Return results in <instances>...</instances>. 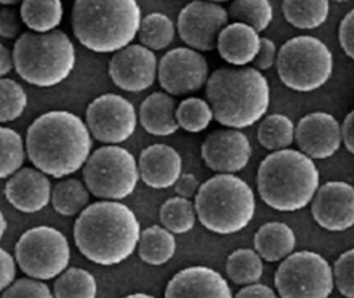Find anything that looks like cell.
I'll use <instances>...</instances> for the list:
<instances>
[{
    "label": "cell",
    "instance_id": "cell-1",
    "mask_svg": "<svg viewBox=\"0 0 354 298\" xmlns=\"http://www.w3.org/2000/svg\"><path fill=\"white\" fill-rule=\"evenodd\" d=\"M26 156L34 168L63 179L80 170L92 152L86 123L69 111L39 115L26 131Z\"/></svg>",
    "mask_w": 354,
    "mask_h": 298
},
{
    "label": "cell",
    "instance_id": "cell-40",
    "mask_svg": "<svg viewBox=\"0 0 354 298\" xmlns=\"http://www.w3.org/2000/svg\"><path fill=\"white\" fill-rule=\"evenodd\" d=\"M22 18L15 8H3L0 10V37L6 39H18L22 35Z\"/></svg>",
    "mask_w": 354,
    "mask_h": 298
},
{
    "label": "cell",
    "instance_id": "cell-36",
    "mask_svg": "<svg viewBox=\"0 0 354 298\" xmlns=\"http://www.w3.org/2000/svg\"><path fill=\"white\" fill-rule=\"evenodd\" d=\"M176 123L187 132L197 134L207 130L214 119L212 106L201 98H187L176 105Z\"/></svg>",
    "mask_w": 354,
    "mask_h": 298
},
{
    "label": "cell",
    "instance_id": "cell-35",
    "mask_svg": "<svg viewBox=\"0 0 354 298\" xmlns=\"http://www.w3.org/2000/svg\"><path fill=\"white\" fill-rule=\"evenodd\" d=\"M26 156L21 134L8 127H0V179H8L18 172Z\"/></svg>",
    "mask_w": 354,
    "mask_h": 298
},
{
    "label": "cell",
    "instance_id": "cell-25",
    "mask_svg": "<svg viewBox=\"0 0 354 298\" xmlns=\"http://www.w3.org/2000/svg\"><path fill=\"white\" fill-rule=\"evenodd\" d=\"M138 249L139 257L145 264L151 266H162L175 256V235L163 226H151L140 233Z\"/></svg>",
    "mask_w": 354,
    "mask_h": 298
},
{
    "label": "cell",
    "instance_id": "cell-38",
    "mask_svg": "<svg viewBox=\"0 0 354 298\" xmlns=\"http://www.w3.org/2000/svg\"><path fill=\"white\" fill-rule=\"evenodd\" d=\"M333 272L338 292L343 297L354 298V249H350L337 257Z\"/></svg>",
    "mask_w": 354,
    "mask_h": 298
},
{
    "label": "cell",
    "instance_id": "cell-21",
    "mask_svg": "<svg viewBox=\"0 0 354 298\" xmlns=\"http://www.w3.org/2000/svg\"><path fill=\"white\" fill-rule=\"evenodd\" d=\"M139 175L143 183L152 189H168L183 175L181 155L168 144L146 147L139 157Z\"/></svg>",
    "mask_w": 354,
    "mask_h": 298
},
{
    "label": "cell",
    "instance_id": "cell-29",
    "mask_svg": "<svg viewBox=\"0 0 354 298\" xmlns=\"http://www.w3.org/2000/svg\"><path fill=\"white\" fill-rule=\"evenodd\" d=\"M258 143L268 152L289 148L295 143L293 121L283 114L264 117L257 130Z\"/></svg>",
    "mask_w": 354,
    "mask_h": 298
},
{
    "label": "cell",
    "instance_id": "cell-44",
    "mask_svg": "<svg viewBox=\"0 0 354 298\" xmlns=\"http://www.w3.org/2000/svg\"><path fill=\"white\" fill-rule=\"evenodd\" d=\"M175 188V192L178 197L183 198H188V199H193L196 198L198 189H200V182L196 178V175L193 173H183L178 181L175 182L174 185Z\"/></svg>",
    "mask_w": 354,
    "mask_h": 298
},
{
    "label": "cell",
    "instance_id": "cell-8",
    "mask_svg": "<svg viewBox=\"0 0 354 298\" xmlns=\"http://www.w3.org/2000/svg\"><path fill=\"white\" fill-rule=\"evenodd\" d=\"M276 66L286 88L310 93L328 83L334 72V57L319 38L299 35L280 47Z\"/></svg>",
    "mask_w": 354,
    "mask_h": 298
},
{
    "label": "cell",
    "instance_id": "cell-12",
    "mask_svg": "<svg viewBox=\"0 0 354 298\" xmlns=\"http://www.w3.org/2000/svg\"><path fill=\"white\" fill-rule=\"evenodd\" d=\"M86 126L92 137L102 144L127 141L138 127V114L126 98L105 93L86 108Z\"/></svg>",
    "mask_w": 354,
    "mask_h": 298
},
{
    "label": "cell",
    "instance_id": "cell-24",
    "mask_svg": "<svg viewBox=\"0 0 354 298\" xmlns=\"http://www.w3.org/2000/svg\"><path fill=\"white\" fill-rule=\"evenodd\" d=\"M254 248L263 261L270 264L281 262L284 257L295 252L296 235L286 223L270 221L257 230Z\"/></svg>",
    "mask_w": 354,
    "mask_h": 298
},
{
    "label": "cell",
    "instance_id": "cell-46",
    "mask_svg": "<svg viewBox=\"0 0 354 298\" xmlns=\"http://www.w3.org/2000/svg\"><path fill=\"white\" fill-rule=\"evenodd\" d=\"M342 140L347 150L354 156V111L348 112L342 124Z\"/></svg>",
    "mask_w": 354,
    "mask_h": 298
},
{
    "label": "cell",
    "instance_id": "cell-13",
    "mask_svg": "<svg viewBox=\"0 0 354 298\" xmlns=\"http://www.w3.org/2000/svg\"><path fill=\"white\" fill-rule=\"evenodd\" d=\"M209 76L206 57L189 47L169 50L158 64L159 85L172 97L198 92L206 86Z\"/></svg>",
    "mask_w": 354,
    "mask_h": 298
},
{
    "label": "cell",
    "instance_id": "cell-19",
    "mask_svg": "<svg viewBox=\"0 0 354 298\" xmlns=\"http://www.w3.org/2000/svg\"><path fill=\"white\" fill-rule=\"evenodd\" d=\"M51 182L37 168H21L8 178L5 197L9 204L25 214L44 210L51 201Z\"/></svg>",
    "mask_w": 354,
    "mask_h": 298
},
{
    "label": "cell",
    "instance_id": "cell-30",
    "mask_svg": "<svg viewBox=\"0 0 354 298\" xmlns=\"http://www.w3.org/2000/svg\"><path fill=\"white\" fill-rule=\"evenodd\" d=\"M159 221L174 235H187L197 221L196 207L192 199L172 197L163 202L159 210Z\"/></svg>",
    "mask_w": 354,
    "mask_h": 298
},
{
    "label": "cell",
    "instance_id": "cell-23",
    "mask_svg": "<svg viewBox=\"0 0 354 298\" xmlns=\"http://www.w3.org/2000/svg\"><path fill=\"white\" fill-rule=\"evenodd\" d=\"M175 112L176 103L172 95L167 92H153L142 102L139 121L146 132L156 137H168L180 130Z\"/></svg>",
    "mask_w": 354,
    "mask_h": 298
},
{
    "label": "cell",
    "instance_id": "cell-41",
    "mask_svg": "<svg viewBox=\"0 0 354 298\" xmlns=\"http://www.w3.org/2000/svg\"><path fill=\"white\" fill-rule=\"evenodd\" d=\"M338 43L346 56L354 61V9H351L339 22Z\"/></svg>",
    "mask_w": 354,
    "mask_h": 298
},
{
    "label": "cell",
    "instance_id": "cell-42",
    "mask_svg": "<svg viewBox=\"0 0 354 298\" xmlns=\"http://www.w3.org/2000/svg\"><path fill=\"white\" fill-rule=\"evenodd\" d=\"M277 54L279 50L276 47V43L273 39L261 37V44H260V51H258L254 63V67L260 72H267L273 67L277 61Z\"/></svg>",
    "mask_w": 354,
    "mask_h": 298
},
{
    "label": "cell",
    "instance_id": "cell-7",
    "mask_svg": "<svg viewBox=\"0 0 354 298\" xmlns=\"http://www.w3.org/2000/svg\"><path fill=\"white\" fill-rule=\"evenodd\" d=\"M13 69L25 83L53 88L71 76L76 64V50L66 32H22L13 46Z\"/></svg>",
    "mask_w": 354,
    "mask_h": 298
},
{
    "label": "cell",
    "instance_id": "cell-31",
    "mask_svg": "<svg viewBox=\"0 0 354 298\" xmlns=\"http://www.w3.org/2000/svg\"><path fill=\"white\" fill-rule=\"evenodd\" d=\"M97 292L95 277L82 268H66L53 287V297L56 298H93Z\"/></svg>",
    "mask_w": 354,
    "mask_h": 298
},
{
    "label": "cell",
    "instance_id": "cell-34",
    "mask_svg": "<svg viewBox=\"0 0 354 298\" xmlns=\"http://www.w3.org/2000/svg\"><path fill=\"white\" fill-rule=\"evenodd\" d=\"M229 19L247 23L258 32L266 31L273 22V6L270 0H232Z\"/></svg>",
    "mask_w": 354,
    "mask_h": 298
},
{
    "label": "cell",
    "instance_id": "cell-5",
    "mask_svg": "<svg viewBox=\"0 0 354 298\" xmlns=\"http://www.w3.org/2000/svg\"><path fill=\"white\" fill-rule=\"evenodd\" d=\"M142 23L138 0H76L72 28L80 46L98 54L115 52L133 43Z\"/></svg>",
    "mask_w": 354,
    "mask_h": 298
},
{
    "label": "cell",
    "instance_id": "cell-9",
    "mask_svg": "<svg viewBox=\"0 0 354 298\" xmlns=\"http://www.w3.org/2000/svg\"><path fill=\"white\" fill-rule=\"evenodd\" d=\"M140 179L134 156L118 144H106L89 155L84 165V182L100 199L118 201L130 197Z\"/></svg>",
    "mask_w": 354,
    "mask_h": 298
},
{
    "label": "cell",
    "instance_id": "cell-49",
    "mask_svg": "<svg viewBox=\"0 0 354 298\" xmlns=\"http://www.w3.org/2000/svg\"><path fill=\"white\" fill-rule=\"evenodd\" d=\"M19 2H22V0H0V3L5 5V6H15Z\"/></svg>",
    "mask_w": 354,
    "mask_h": 298
},
{
    "label": "cell",
    "instance_id": "cell-45",
    "mask_svg": "<svg viewBox=\"0 0 354 298\" xmlns=\"http://www.w3.org/2000/svg\"><path fill=\"white\" fill-rule=\"evenodd\" d=\"M236 298H276L277 291L260 282H252L248 286H243L236 294Z\"/></svg>",
    "mask_w": 354,
    "mask_h": 298
},
{
    "label": "cell",
    "instance_id": "cell-16",
    "mask_svg": "<svg viewBox=\"0 0 354 298\" xmlns=\"http://www.w3.org/2000/svg\"><path fill=\"white\" fill-rule=\"evenodd\" d=\"M310 212L326 232H347L354 227V186L343 181L321 185L310 201Z\"/></svg>",
    "mask_w": 354,
    "mask_h": 298
},
{
    "label": "cell",
    "instance_id": "cell-10",
    "mask_svg": "<svg viewBox=\"0 0 354 298\" xmlns=\"http://www.w3.org/2000/svg\"><path fill=\"white\" fill-rule=\"evenodd\" d=\"M274 284L281 298H328L334 288L333 266L317 252L299 250L284 257Z\"/></svg>",
    "mask_w": 354,
    "mask_h": 298
},
{
    "label": "cell",
    "instance_id": "cell-27",
    "mask_svg": "<svg viewBox=\"0 0 354 298\" xmlns=\"http://www.w3.org/2000/svg\"><path fill=\"white\" fill-rule=\"evenodd\" d=\"M19 13L30 31L50 32L63 21V3L62 0H22Z\"/></svg>",
    "mask_w": 354,
    "mask_h": 298
},
{
    "label": "cell",
    "instance_id": "cell-2",
    "mask_svg": "<svg viewBox=\"0 0 354 298\" xmlns=\"http://www.w3.org/2000/svg\"><path fill=\"white\" fill-rule=\"evenodd\" d=\"M140 223L136 214L118 201H98L82 211L73 226V239L88 261L114 266L127 261L138 249Z\"/></svg>",
    "mask_w": 354,
    "mask_h": 298
},
{
    "label": "cell",
    "instance_id": "cell-33",
    "mask_svg": "<svg viewBox=\"0 0 354 298\" xmlns=\"http://www.w3.org/2000/svg\"><path fill=\"white\" fill-rule=\"evenodd\" d=\"M175 32L176 26L169 17L160 12H152L142 18L138 35L142 46L152 51H160L172 44Z\"/></svg>",
    "mask_w": 354,
    "mask_h": 298
},
{
    "label": "cell",
    "instance_id": "cell-3",
    "mask_svg": "<svg viewBox=\"0 0 354 298\" xmlns=\"http://www.w3.org/2000/svg\"><path fill=\"white\" fill-rule=\"evenodd\" d=\"M206 101L221 126L250 128L268 111V80L255 67H221L207 79Z\"/></svg>",
    "mask_w": 354,
    "mask_h": 298
},
{
    "label": "cell",
    "instance_id": "cell-17",
    "mask_svg": "<svg viewBox=\"0 0 354 298\" xmlns=\"http://www.w3.org/2000/svg\"><path fill=\"white\" fill-rule=\"evenodd\" d=\"M252 156L250 139L241 130L225 128L210 132L201 144V159L216 173H238Z\"/></svg>",
    "mask_w": 354,
    "mask_h": 298
},
{
    "label": "cell",
    "instance_id": "cell-43",
    "mask_svg": "<svg viewBox=\"0 0 354 298\" xmlns=\"http://www.w3.org/2000/svg\"><path fill=\"white\" fill-rule=\"evenodd\" d=\"M17 277V261L9 252L0 248V292H3Z\"/></svg>",
    "mask_w": 354,
    "mask_h": 298
},
{
    "label": "cell",
    "instance_id": "cell-6",
    "mask_svg": "<svg viewBox=\"0 0 354 298\" xmlns=\"http://www.w3.org/2000/svg\"><path fill=\"white\" fill-rule=\"evenodd\" d=\"M197 220L219 236L242 232L254 220L257 202L252 188L235 173H217L200 185L194 198Z\"/></svg>",
    "mask_w": 354,
    "mask_h": 298
},
{
    "label": "cell",
    "instance_id": "cell-52",
    "mask_svg": "<svg viewBox=\"0 0 354 298\" xmlns=\"http://www.w3.org/2000/svg\"><path fill=\"white\" fill-rule=\"evenodd\" d=\"M335 3H344V2H350V0H333Z\"/></svg>",
    "mask_w": 354,
    "mask_h": 298
},
{
    "label": "cell",
    "instance_id": "cell-4",
    "mask_svg": "<svg viewBox=\"0 0 354 298\" xmlns=\"http://www.w3.org/2000/svg\"><path fill=\"white\" fill-rule=\"evenodd\" d=\"M319 188V170L301 150L270 153L258 166L257 189L264 204L279 212L306 208Z\"/></svg>",
    "mask_w": 354,
    "mask_h": 298
},
{
    "label": "cell",
    "instance_id": "cell-26",
    "mask_svg": "<svg viewBox=\"0 0 354 298\" xmlns=\"http://www.w3.org/2000/svg\"><path fill=\"white\" fill-rule=\"evenodd\" d=\"M281 12L293 28L317 30L328 19L330 0H283Z\"/></svg>",
    "mask_w": 354,
    "mask_h": 298
},
{
    "label": "cell",
    "instance_id": "cell-32",
    "mask_svg": "<svg viewBox=\"0 0 354 298\" xmlns=\"http://www.w3.org/2000/svg\"><path fill=\"white\" fill-rule=\"evenodd\" d=\"M227 278L236 286H248L258 282L264 274L263 257L254 249H238L226 259Z\"/></svg>",
    "mask_w": 354,
    "mask_h": 298
},
{
    "label": "cell",
    "instance_id": "cell-48",
    "mask_svg": "<svg viewBox=\"0 0 354 298\" xmlns=\"http://www.w3.org/2000/svg\"><path fill=\"white\" fill-rule=\"evenodd\" d=\"M6 228H8L6 219H5V215L2 214V211H0V240H2L3 235L6 233Z\"/></svg>",
    "mask_w": 354,
    "mask_h": 298
},
{
    "label": "cell",
    "instance_id": "cell-14",
    "mask_svg": "<svg viewBox=\"0 0 354 298\" xmlns=\"http://www.w3.org/2000/svg\"><path fill=\"white\" fill-rule=\"evenodd\" d=\"M229 23V13L221 5L209 0H194L181 9L176 31L183 43L197 51H213L217 38Z\"/></svg>",
    "mask_w": 354,
    "mask_h": 298
},
{
    "label": "cell",
    "instance_id": "cell-47",
    "mask_svg": "<svg viewBox=\"0 0 354 298\" xmlns=\"http://www.w3.org/2000/svg\"><path fill=\"white\" fill-rule=\"evenodd\" d=\"M13 69V56L10 50L0 44V77H5Z\"/></svg>",
    "mask_w": 354,
    "mask_h": 298
},
{
    "label": "cell",
    "instance_id": "cell-11",
    "mask_svg": "<svg viewBox=\"0 0 354 298\" xmlns=\"http://www.w3.org/2000/svg\"><path fill=\"white\" fill-rule=\"evenodd\" d=\"M15 261L22 272L41 281L56 279L71 262V246L57 228L38 226L26 230L15 246Z\"/></svg>",
    "mask_w": 354,
    "mask_h": 298
},
{
    "label": "cell",
    "instance_id": "cell-39",
    "mask_svg": "<svg viewBox=\"0 0 354 298\" xmlns=\"http://www.w3.org/2000/svg\"><path fill=\"white\" fill-rule=\"evenodd\" d=\"M5 298H50L53 292L46 282L37 278H21L13 281L2 292Z\"/></svg>",
    "mask_w": 354,
    "mask_h": 298
},
{
    "label": "cell",
    "instance_id": "cell-37",
    "mask_svg": "<svg viewBox=\"0 0 354 298\" xmlns=\"http://www.w3.org/2000/svg\"><path fill=\"white\" fill-rule=\"evenodd\" d=\"M28 105L24 88L12 79L0 77V123L17 121Z\"/></svg>",
    "mask_w": 354,
    "mask_h": 298
},
{
    "label": "cell",
    "instance_id": "cell-15",
    "mask_svg": "<svg viewBox=\"0 0 354 298\" xmlns=\"http://www.w3.org/2000/svg\"><path fill=\"white\" fill-rule=\"evenodd\" d=\"M158 64L152 50L142 44H130L114 52L108 64V74L121 90L140 93L155 83Z\"/></svg>",
    "mask_w": 354,
    "mask_h": 298
},
{
    "label": "cell",
    "instance_id": "cell-50",
    "mask_svg": "<svg viewBox=\"0 0 354 298\" xmlns=\"http://www.w3.org/2000/svg\"><path fill=\"white\" fill-rule=\"evenodd\" d=\"M130 298H152V295H149V294H142V292H138V294H131V295H129Z\"/></svg>",
    "mask_w": 354,
    "mask_h": 298
},
{
    "label": "cell",
    "instance_id": "cell-18",
    "mask_svg": "<svg viewBox=\"0 0 354 298\" xmlns=\"http://www.w3.org/2000/svg\"><path fill=\"white\" fill-rule=\"evenodd\" d=\"M295 143L312 160L330 159L343 144L342 124L328 112H310L295 127Z\"/></svg>",
    "mask_w": 354,
    "mask_h": 298
},
{
    "label": "cell",
    "instance_id": "cell-22",
    "mask_svg": "<svg viewBox=\"0 0 354 298\" xmlns=\"http://www.w3.org/2000/svg\"><path fill=\"white\" fill-rule=\"evenodd\" d=\"M261 37L252 26L232 22L227 23L217 38V51L219 56L230 66L243 67L251 64L258 51H260Z\"/></svg>",
    "mask_w": 354,
    "mask_h": 298
},
{
    "label": "cell",
    "instance_id": "cell-51",
    "mask_svg": "<svg viewBox=\"0 0 354 298\" xmlns=\"http://www.w3.org/2000/svg\"><path fill=\"white\" fill-rule=\"evenodd\" d=\"M209 2H214V3H223V2H232V0H209Z\"/></svg>",
    "mask_w": 354,
    "mask_h": 298
},
{
    "label": "cell",
    "instance_id": "cell-20",
    "mask_svg": "<svg viewBox=\"0 0 354 298\" xmlns=\"http://www.w3.org/2000/svg\"><path fill=\"white\" fill-rule=\"evenodd\" d=\"M167 298H232L227 281L209 266H188L176 272L165 288Z\"/></svg>",
    "mask_w": 354,
    "mask_h": 298
},
{
    "label": "cell",
    "instance_id": "cell-28",
    "mask_svg": "<svg viewBox=\"0 0 354 298\" xmlns=\"http://www.w3.org/2000/svg\"><path fill=\"white\" fill-rule=\"evenodd\" d=\"M51 204L60 215H79L89 206V189L79 179H63L53 188Z\"/></svg>",
    "mask_w": 354,
    "mask_h": 298
}]
</instances>
